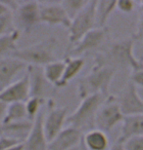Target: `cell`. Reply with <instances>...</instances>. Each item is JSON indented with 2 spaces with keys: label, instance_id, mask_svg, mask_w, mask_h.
Instances as JSON below:
<instances>
[{
  "label": "cell",
  "instance_id": "3",
  "mask_svg": "<svg viewBox=\"0 0 143 150\" xmlns=\"http://www.w3.org/2000/svg\"><path fill=\"white\" fill-rule=\"evenodd\" d=\"M117 71L108 67H96L78 82V97L83 100L90 96L101 94L106 97L110 96V87Z\"/></svg>",
  "mask_w": 143,
  "mask_h": 150
},
{
  "label": "cell",
  "instance_id": "31",
  "mask_svg": "<svg viewBox=\"0 0 143 150\" xmlns=\"http://www.w3.org/2000/svg\"><path fill=\"white\" fill-rule=\"evenodd\" d=\"M18 144H22V143L19 142L18 140L10 139V137L0 136V150L10 149L12 147H14V146L18 145Z\"/></svg>",
  "mask_w": 143,
  "mask_h": 150
},
{
  "label": "cell",
  "instance_id": "6",
  "mask_svg": "<svg viewBox=\"0 0 143 150\" xmlns=\"http://www.w3.org/2000/svg\"><path fill=\"white\" fill-rule=\"evenodd\" d=\"M95 5L96 1H89L83 10L72 20L71 25L68 28L70 47L74 46L84 35L96 28Z\"/></svg>",
  "mask_w": 143,
  "mask_h": 150
},
{
  "label": "cell",
  "instance_id": "8",
  "mask_svg": "<svg viewBox=\"0 0 143 150\" xmlns=\"http://www.w3.org/2000/svg\"><path fill=\"white\" fill-rule=\"evenodd\" d=\"M16 28L22 32L29 34L40 23V4L36 1L19 2L14 12Z\"/></svg>",
  "mask_w": 143,
  "mask_h": 150
},
{
  "label": "cell",
  "instance_id": "1",
  "mask_svg": "<svg viewBox=\"0 0 143 150\" xmlns=\"http://www.w3.org/2000/svg\"><path fill=\"white\" fill-rule=\"evenodd\" d=\"M135 42L133 34L111 40L100 52L95 54L93 65L108 67L116 71L130 69L133 72L143 69V59H138L134 55Z\"/></svg>",
  "mask_w": 143,
  "mask_h": 150
},
{
  "label": "cell",
  "instance_id": "33",
  "mask_svg": "<svg viewBox=\"0 0 143 150\" xmlns=\"http://www.w3.org/2000/svg\"><path fill=\"white\" fill-rule=\"evenodd\" d=\"M133 36L136 39V41H142L143 42V16L140 17L138 23H137V28L136 32L133 34Z\"/></svg>",
  "mask_w": 143,
  "mask_h": 150
},
{
  "label": "cell",
  "instance_id": "27",
  "mask_svg": "<svg viewBox=\"0 0 143 150\" xmlns=\"http://www.w3.org/2000/svg\"><path fill=\"white\" fill-rule=\"evenodd\" d=\"M16 29V25H15V19H14V13L9 12L5 14L4 16L0 18V36L11 32L15 31Z\"/></svg>",
  "mask_w": 143,
  "mask_h": 150
},
{
  "label": "cell",
  "instance_id": "21",
  "mask_svg": "<svg viewBox=\"0 0 143 150\" xmlns=\"http://www.w3.org/2000/svg\"><path fill=\"white\" fill-rule=\"evenodd\" d=\"M117 9V1L114 0H101L96 1L95 5V17L96 28H106L111 15Z\"/></svg>",
  "mask_w": 143,
  "mask_h": 150
},
{
  "label": "cell",
  "instance_id": "23",
  "mask_svg": "<svg viewBox=\"0 0 143 150\" xmlns=\"http://www.w3.org/2000/svg\"><path fill=\"white\" fill-rule=\"evenodd\" d=\"M21 37V31L16 29L11 33L0 36V58L10 56L18 49V40Z\"/></svg>",
  "mask_w": 143,
  "mask_h": 150
},
{
  "label": "cell",
  "instance_id": "29",
  "mask_svg": "<svg viewBox=\"0 0 143 150\" xmlns=\"http://www.w3.org/2000/svg\"><path fill=\"white\" fill-rule=\"evenodd\" d=\"M136 3L132 0H120L117 1V9H119L121 13L129 14L135 9Z\"/></svg>",
  "mask_w": 143,
  "mask_h": 150
},
{
  "label": "cell",
  "instance_id": "4",
  "mask_svg": "<svg viewBox=\"0 0 143 150\" xmlns=\"http://www.w3.org/2000/svg\"><path fill=\"white\" fill-rule=\"evenodd\" d=\"M109 97V96H108ZM108 97L97 94L80 100V103L71 115H68L66 124L84 134L95 129V117L98 109Z\"/></svg>",
  "mask_w": 143,
  "mask_h": 150
},
{
  "label": "cell",
  "instance_id": "36",
  "mask_svg": "<svg viewBox=\"0 0 143 150\" xmlns=\"http://www.w3.org/2000/svg\"><path fill=\"white\" fill-rule=\"evenodd\" d=\"M69 150H87V148L86 147V145H84V143L83 142V139H81V140L78 143V144L73 146V147Z\"/></svg>",
  "mask_w": 143,
  "mask_h": 150
},
{
  "label": "cell",
  "instance_id": "11",
  "mask_svg": "<svg viewBox=\"0 0 143 150\" xmlns=\"http://www.w3.org/2000/svg\"><path fill=\"white\" fill-rule=\"evenodd\" d=\"M29 77L26 72L25 76L10 84L0 92V100L7 105L16 103H26L29 100Z\"/></svg>",
  "mask_w": 143,
  "mask_h": 150
},
{
  "label": "cell",
  "instance_id": "34",
  "mask_svg": "<svg viewBox=\"0 0 143 150\" xmlns=\"http://www.w3.org/2000/svg\"><path fill=\"white\" fill-rule=\"evenodd\" d=\"M109 150H124V142L120 139H118L116 142H114V144L111 146Z\"/></svg>",
  "mask_w": 143,
  "mask_h": 150
},
{
  "label": "cell",
  "instance_id": "30",
  "mask_svg": "<svg viewBox=\"0 0 143 150\" xmlns=\"http://www.w3.org/2000/svg\"><path fill=\"white\" fill-rule=\"evenodd\" d=\"M18 5L19 2L16 1H0V18L9 12L14 13L18 8Z\"/></svg>",
  "mask_w": 143,
  "mask_h": 150
},
{
  "label": "cell",
  "instance_id": "19",
  "mask_svg": "<svg viewBox=\"0 0 143 150\" xmlns=\"http://www.w3.org/2000/svg\"><path fill=\"white\" fill-rule=\"evenodd\" d=\"M83 142L87 150H109L110 139L104 132L93 129L86 132L83 136Z\"/></svg>",
  "mask_w": 143,
  "mask_h": 150
},
{
  "label": "cell",
  "instance_id": "18",
  "mask_svg": "<svg viewBox=\"0 0 143 150\" xmlns=\"http://www.w3.org/2000/svg\"><path fill=\"white\" fill-rule=\"evenodd\" d=\"M65 69L62 79L57 84L55 88H65L68 84L78 76L86 65V59L83 57H68L65 58Z\"/></svg>",
  "mask_w": 143,
  "mask_h": 150
},
{
  "label": "cell",
  "instance_id": "20",
  "mask_svg": "<svg viewBox=\"0 0 143 150\" xmlns=\"http://www.w3.org/2000/svg\"><path fill=\"white\" fill-rule=\"evenodd\" d=\"M138 136H143V115L124 116L119 139L124 142L129 137Z\"/></svg>",
  "mask_w": 143,
  "mask_h": 150
},
{
  "label": "cell",
  "instance_id": "38",
  "mask_svg": "<svg viewBox=\"0 0 143 150\" xmlns=\"http://www.w3.org/2000/svg\"><path fill=\"white\" fill-rule=\"evenodd\" d=\"M139 6H140V11H141V13L143 15V1L140 2V4H139Z\"/></svg>",
  "mask_w": 143,
  "mask_h": 150
},
{
  "label": "cell",
  "instance_id": "35",
  "mask_svg": "<svg viewBox=\"0 0 143 150\" xmlns=\"http://www.w3.org/2000/svg\"><path fill=\"white\" fill-rule=\"evenodd\" d=\"M6 109H7V104L0 100V126L2 125L3 119H4V116L6 113Z\"/></svg>",
  "mask_w": 143,
  "mask_h": 150
},
{
  "label": "cell",
  "instance_id": "17",
  "mask_svg": "<svg viewBox=\"0 0 143 150\" xmlns=\"http://www.w3.org/2000/svg\"><path fill=\"white\" fill-rule=\"evenodd\" d=\"M33 121L24 120V121L2 124L0 126V136L10 137L24 143L32 131Z\"/></svg>",
  "mask_w": 143,
  "mask_h": 150
},
{
  "label": "cell",
  "instance_id": "12",
  "mask_svg": "<svg viewBox=\"0 0 143 150\" xmlns=\"http://www.w3.org/2000/svg\"><path fill=\"white\" fill-rule=\"evenodd\" d=\"M71 19L68 17L61 3L40 4V23L51 26L61 25L68 29L71 25Z\"/></svg>",
  "mask_w": 143,
  "mask_h": 150
},
{
  "label": "cell",
  "instance_id": "15",
  "mask_svg": "<svg viewBox=\"0 0 143 150\" xmlns=\"http://www.w3.org/2000/svg\"><path fill=\"white\" fill-rule=\"evenodd\" d=\"M83 134L73 127H67L48 142V150H69L78 144Z\"/></svg>",
  "mask_w": 143,
  "mask_h": 150
},
{
  "label": "cell",
  "instance_id": "22",
  "mask_svg": "<svg viewBox=\"0 0 143 150\" xmlns=\"http://www.w3.org/2000/svg\"><path fill=\"white\" fill-rule=\"evenodd\" d=\"M43 74L45 79L51 86L56 87L57 84L62 79L64 69H65V61H55L44 65Z\"/></svg>",
  "mask_w": 143,
  "mask_h": 150
},
{
  "label": "cell",
  "instance_id": "7",
  "mask_svg": "<svg viewBox=\"0 0 143 150\" xmlns=\"http://www.w3.org/2000/svg\"><path fill=\"white\" fill-rule=\"evenodd\" d=\"M124 115L119 105L117 97L110 95L98 109L95 117V129L108 134L120 123H123Z\"/></svg>",
  "mask_w": 143,
  "mask_h": 150
},
{
  "label": "cell",
  "instance_id": "32",
  "mask_svg": "<svg viewBox=\"0 0 143 150\" xmlns=\"http://www.w3.org/2000/svg\"><path fill=\"white\" fill-rule=\"evenodd\" d=\"M130 82L133 83L134 85L137 87H140L143 89V69L137 70V71H133L130 73L129 79Z\"/></svg>",
  "mask_w": 143,
  "mask_h": 150
},
{
  "label": "cell",
  "instance_id": "26",
  "mask_svg": "<svg viewBox=\"0 0 143 150\" xmlns=\"http://www.w3.org/2000/svg\"><path fill=\"white\" fill-rule=\"evenodd\" d=\"M45 101H47L46 100L40 98H36V97H29V100L25 103L26 106V111L27 115H28V119L30 121H33L40 111L43 108V104L45 103Z\"/></svg>",
  "mask_w": 143,
  "mask_h": 150
},
{
  "label": "cell",
  "instance_id": "13",
  "mask_svg": "<svg viewBox=\"0 0 143 150\" xmlns=\"http://www.w3.org/2000/svg\"><path fill=\"white\" fill-rule=\"evenodd\" d=\"M45 110L42 109L33 120L29 134L23 143V150H48V140L43 130V117Z\"/></svg>",
  "mask_w": 143,
  "mask_h": 150
},
{
  "label": "cell",
  "instance_id": "5",
  "mask_svg": "<svg viewBox=\"0 0 143 150\" xmlns=\"http://www.w3.org/2000/svg\"><path fill=\"white\" fill-rule=\"evenodd\" d=\"M111 41V31L108 26L96 28L88 32L84 36L70 47L68 57H80L83 54L91 52H100Z\"/></svg>",
  "mask_w": 143,
  "mask_h": 150
},
{
  "label": "cell",
  "instance_id": "24",
  "mask_svg": "<svg viewBox=\"0 0 143 150\" xmlns=\"http://www.w3.org/2000/svg\"><path fill=\"white\" fill-rule=\"evenodd\" d=\"M24 120H29L26 111L25 103H16L8 104L2 124L24 121Z\"/></svg>",
  "mask_w": 143,
  "mask_h": 150
},
{
  "label": "cell",
  "instance_id": "9",
  "mask_svg": "<svg viewBox=\"0 0 143 150\" xmlns=\"http://www.w3.org/2000/svg\"><path fill=\"white\" fill-rule=\"evenodd\" d=\"M68 111V107H57L53 100H47V109L43 117V130L48 142L65 129Z\"/></svg>",
  "mask_w": 143,
  "mask_h": 150
},
{
  "label": "cell",
  "instance_id": "2",
  "mask_svg": "<svg viewBox=\"0 0 143 150\" xmlns=\"http://www.w3.org/2000/svg\"><path fill=\"white\" fill-rule=\"evenodd\" d=\"M58 43L59 42L55 36H49L29 46L18 48L9 57L19 59L27 65L43 67L56 61L55 53Z\"/></svg>",
  "mask_w": 143,
  "mask_h": 150
},
{
  "label": "cell",
  "instance_id": "28",
  "mask_svg": "<svg viewBox=\"0 0 143 150\" xmlns=\"http://www.w3.org/2000/svg\"><path fill=\"white\" fill-rule=\"evenodd\" d=\"M124 150H143V136L132 137L124 140Z\"/></svg>",
  "mask_w": 143,
  "mask_h": 150
},
{
  "label": "cell",
  "instance_id": "10",
  "mask_svg": "<svg viewBox=\"0 0 143 150\" xmlns=\"http://www.w3.org/2000/svg\"><path fill=\"white\" fill-rule=\"evenodd\" d=\"M116 97L124 116L143 115V98L138 94L137 87L129 80Z\"/></svg>",
  "mask_w": 143,
  "mask_h": 150
},
{
  "label": "cell",
  "instance_id": "25",
  "mask_svg": "<svg viewBox=\"0 0 143 150\" xmlns=\"http://www.w3.org/2000/svg\"><path fill=\"white\" fill-rule=\"evenodd\" d=\"M88 2L89 1L87 0H65V1H61L60 3L72 21L83 10Z\"/></svg>",
  "mask_w": 143,
  "mask_h": 150
},
{
  "label": "cell",
  "instance_id": "37",
  "mask_svg": "<svg viewBox=\"0 0 143 150\" xmlns=\"http://www.w3.org/2000/svg\"><path fill=\"white\" fill-rule=\"evenodd\" d=\"M7 150H23V143L22 144H18L16 146H14V147H12L10 149H7Z\"/></svg>",
  "mask_w": 143,
  "mask_h": 150
},
{
  "label": "cell",
  "instance_id": "14",
  "mask_svg": "<svg viewBox=\"0 0 143 150\" xmlns=\"http://www.w3.org/2000/svg\"><path fill=\"white\" fill-rule=\"evenodd\" d=\"M28 65L12 57L0 58V92L14 82V78Z\"/></svg>",
  "mask_w": 143,
  "mask_h": 150
},
{
  "label": "cell",
  "instance_id": "16",
  "mask_svg": "<svg viewBox=\"0 0 143 150\" xmlns=\"http://www.w3.org/2000/svg\"><path fill=\"white\" fill-rule=\"evenodd\" d=\"M27 73L29 74V97H36L45 100V96L47 94L48 88L51 85L45 79L43 74V68L40 67L28 65Z\"/></svg>",
  "mask_w": 143,
  "mask_h": 150
}]
</instances>
